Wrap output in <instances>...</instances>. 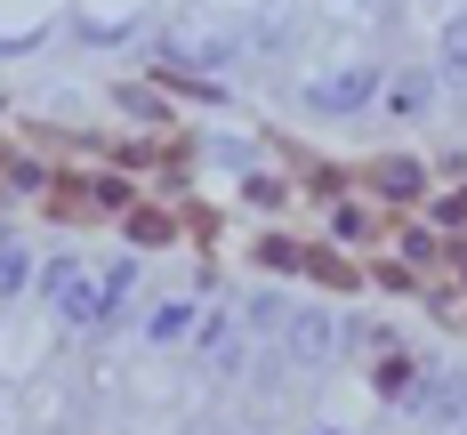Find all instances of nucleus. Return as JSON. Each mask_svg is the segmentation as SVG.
Here are the masks:
<instances>
[{"mask_svg": "<svg viewBox=\"0 0 467 435\" xmlns=\"http://www.w3.org/2000/svg\"><path fill=\"white\" fill-rule=\"evenodd\" d=\"M371 97H379V65H347V73L306 81V105H315V113H363Z\"/></svg>", "mask_w": 467, "mask_h": 435, "instance_id": "1", "label": "nucleus"}, {"mask_svg": "<svg viewBox=\"0 0 467 435\" xmlns=\"http://www.w3.org/2000/svg\"><path fill=\"white\" fill-rule=\"evenodd\" d=\"M411 411L435 428H467V371H443L435 387H411Z\"/></svg>", "mask_w": 467, "mask_h": 435, "instance_id": "2", "label": "nucleus"}, {"mask_svg": "<svg viewBox=\"0 0 467 435\" xmlns=\"http://www.w3.org/2000/svg\"><path fill=\"white\" fill-rule=\"evenodd\" d=\"M338 323H330V315H290V323H282V347H290V355H298V363H330V355H338Z\"/></svg>", "mask_w": 467, "mask_h": 435, "instance_id": "3", "label": "nucleus"}, {"mask_svg": "<svg viewBox=\"0 0 467 435\" xmlns=\"http://www.w3.org/2000/svg\"><path fill=\"white\" fill-rule=\"evenodd\" d=\"M193 315H202L193 298H161V306L145 315V338H153V347H178V338H193Z\"/></svg>", "mask_w": 467, "mask_h": 435, "instance_id": "4", "label": "nucleus"}, {"mask_svg": "<svg viewBox=\"0 0 467 435\" xmlns=\"http://www.w3.org/2000/svg\"><path fill=\"white\" fill-rule=\"evenodd\" d=\"M420 161H411V153H387V161H379V193H395V202H411V193H420Z\"/></svg>", "mask_w": 467, "mask_h": 435, "instance_id": "5", "label": "nucleus"}, {"mask_svg": "<svg viewBox=\"0 0 467 435\" xmlns=\"http://www.w3.org/2000/svg\"><path fill=\"white\" fill-rule=\"evenodd\" d=\"M81 283H89V274H81V258H48V266H41V298H48V306H65Z\"/></svg>", "mask_w": 467, "mask_h": 435, "instance_id": "6", "label": "nucleus"}, {"mask_svg": "<svg viewBox=\"0 0 467 435\" xmlns=\"http://www.w3.org/2000/svg\"><path fill=\"white\" fill-rule=\"evenodd\" d=\"M443 73H451V81H467V16H451V25H443Z\"/></svg>", "mask_w": 467, "mask_h": 435, "instance_id": "7", "label": "nucleus"}, {"mask_svg": "<svg viewBox=\"0 0 467 435\" xmlns=\"http://www.w3.org/2000/svg\"><path fill=\"white\" fill-rule=\"evenodd\" d=\"M25 283H33V258L8 242V250H0V298H8V290H25Z\"/></svg>", "mask_w": 467, "mask_h": 435, "instance_id": "8", "label": "nucleus"}, {"mask_svg": "<svg viewBox=\"0 0 467 435\" xmlns=\"http://www.w3.org/2000/svg\"><path fill=\"white\" fill-rule=\"evenodd\" d=\"M427 97H435V81H427V73H411V81H403V89H395V105H403V113H411V105H427Z\"/></svg>", "mask_w": 467, "mask_h": 435, "instance_id": "9", "label": "nucleus"}, {"mask_svg": "<svg viewBox=\"0 0 467 435\" xmlns=\"http://www.w3.org/2000/svg\"><path fill=\"white\" fill-rule=\"evenodd\" d=\"M363 8H387V0H363Z\"/></svg>", "mask_w": 467, "mask_h": 435, "instance_id": "10", "label": "nucleus"}, {"mask_svg": "<svg viewBox=\"0 0 467 435\" xmlns=\"http://www.w3.org/2000/svg\"><path fill=\"white\" fill-rule=\"evenodd\" d=\"M0 250H8V226H0Z\"/></svg>", "mask_w": 467, "mask_h": 435, "instance_id": "11", "label": "nucleus"}, {"mask_svg": "<svg viewBox=\"0 0 467 435\" xmlns=\"http://www.w3.org/2000/svg\"><path fill=\"white\" fill-rule=\"evenodd\" d=\"M323 435H338V428H323Z\"/></svg>", "mask_w": 467, "mask_h": 435, "instance_id": "12", "label": "nucleus"}, {"mask_svg": "<svg viewBox=\"0 0 467 435\" xmlns=\"http://www.w3.org/2000/svg\"><path fill=\"white\" fill-rule=\"evenodd\" d=\"M460 435H467V428H460Z\"/></svg>", "mask_w": 467, "mask_h": 435, "instance_id": "13", "label": "nucleus"}]
</instances>
